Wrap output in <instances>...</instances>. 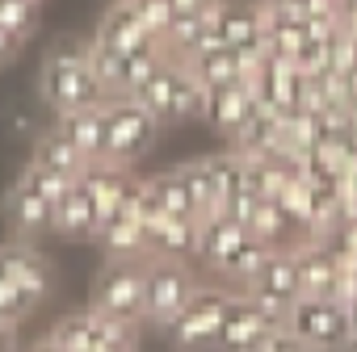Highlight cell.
Here are the masks:
<instances>
[{"instance_id":"1","label":"cell","mask_w":357,"mask_h":352,"mask_svg":"<svg viewBox=\"0 0 357 352\" xmlns=\"http://www.w3.org/2000/svg\"><path fill=\"white\" fill-rule=\"evenodd\" d=\"M51 294V269L30 239L0 243V323L30 319Z\"/></svg>"},{"instance_id":"2","label":"cell","mask_w":357,"mask_h":352,"mask_svg":"<svg viewBox=\"0 0 357 352\" xmlns=\"http://www.w3.org/2000/svg\"><path fill=\"white\" fill-rule=\"evenodd\" d=\"M38 93L55 113H72V109H89V105H105V84L93 72L89 47L80 42H63L47 55L43 76H38Z\"/></svg>"},{"instance_id":"3","label":"cell","mask_w":357,"mask_h":352,"mask_svg":"<svg viewBox=\"0 0 357 352\" xmlns=\"http://www.w3.org/2000/svg\"><path fill=\"white\" fill-rule=\"evenodd\" d=\"M101 113H105L101 159H105V163H118V168L139 163V159L151 151L155 134H160V118H155L147 105H139L135 97H105Z\"/></svg>"},{"instance_id":"4","label":"cell","mask_w":357,"mask_h":352,"mask_svg":"<svg viewBox=\"0 0 357 352\" xmlns=\"http://www.w3.org/2000/svg\"><path fill=\"white\" fill-rule=\"evenodd\" d=\"M143 289H147V256H109L93 281V310L118 323H143Z\"/></svg>"},{"instance_id":"5","label":"cell","mask_w":357,"mask_h":352,"mask_svg":"<svg viewBox=\"0 0 357 352\" xmlns=\"http://www.w3.org/2000/svg\"><path fill=\"white\" fill-rule=\"evenodd\" d=\"M198 294L194 273L185 269V260L172 256H147V289H143V323L151 327H168L176 314L185 310V302Z\"/></svg>"},{"instance_id":"6","label":"cell","mask_w":357,"mask_h":352,"mask_svg":"<svg viewBox=\"0 0 357 352\" xmlns=\"http://www.w3.org/2000/svg\"><path fill=\"white\" fill-rule=\"evenodd\" d=\"M282 323H286L307 348H315V352H340V344L353 335L349 306H344L340 298H311V294H303V298L286 310Z\"/></svg>"},{"instance_id":"7","label":"cell","mask_w":357,"mask_h":352,"mask_svg":"<svg viewBox=\"0 0 357 352\" xmlns=\"http://www.w3.org/2000/svg\"><path fill=\"white\" fill-rule=\"evenodd\" d=\"M227 302H231L227 289H198L185 302V310L164 327L168 344L176 352H211V348H219V331H223Z\"/></svg>"},{"instance_id":"8","label":"cell","mask_w":357,"mask_h":352,"mask_svg":"<svg viewBox=\"0 0 357 352\" xmlns=\"http://www.w3.org/2000/svg\"><path fill=\"white\" fill-rule=\"evenodd\" d=\"M244 294L257 298L269 314L286 319V310L303 298V277H298V252L294 248H278L252 281H244Z\"/></svg>"},{"instance_id":"9","label":"cell","mask_w":357,"mask_h":352,"mask_svg":"<svg viewBox=\"0 0 357 352\" xmlns=\"http://www.w3.org/2000/svg\"><path fill=\"white\" fill-rule=\"evenodd\" d=\"M282 319L269 314L257 298L248 294H231L227 314H223V331H219V348L215 352H252L265 344V335L278 327Z\"/></svg>"},{"instance_id":"10","label":"cell","mask_w":357,"mask_h":352,"mask_svg":"<svg viewBox=\"0 0 357 352\" xmlns=\"http://www.w3.org/2000/svg\"><path fill=\"white\" fill-rule=\"evenodd\" d=\"M215 38L248 55H265V5L248 0H215Z\"/></svg>"},{"instance_id":"11","label":"cell","mask_w":357,"mask_h":352,"mask_svg":"<svg viewBox=\"0 0 357 352\" xmlns=\"http://www.w3.org/2000/svg\"><path fill=\"white\" fill-rule=\"evenodd\" d=\"M5 223L17 239H34L55 227V202L43 189H34L26 176H17L13 189L5 193Z\"/></svg>"},{"instance_id":"12","label":"cell","mask_w":357,"mask_h":352,"mask_svg":"<svg viewBox=\"0 0 357 352\" xmlns=\"http://www.w3.org/2000/svg\"><path fill=\"white\" fill-rule=\"evenodd\" d=\"M261 109V97L252 88V80H231V84H219V88H206V109L202 118L219 130V134H236L244 130V122Z\"/></svg>"},{"instance_id":"13","label":"cell","mask_w":357,"mask_h":352,"mask_svg":"<svg viewBox=\"0 0 357 352\" xmlns=\"http://www.w3.org/2000/svg\"><path fill=\"white\" fill-rule=\"evenodd\" d=\"M261 59H265V55H248V51L227 47V42L215 38L211 47H202V51L190 59V72H194L206 88H219V84H231V80H248Z\"/></svg>"},{"instance_id":"14","label":"cell","mask_w":357,"mask_h":352,"mask_svg":"<svg viewBox=\"0 0 357 352\" xmlns=\"http://www.w3.org/2000/svg\"><path fill=\"white\" fill-rule=\"evenodd\" d=\"M160 42H164V51H168L172 59L190 63L202 47H211V42H215V5L172 13V22H168V30L160 34Z\"/></svg>"},{"instance_id":"15","label":"cell","mask_w":357,"mask_h":352,"mask_svg":"<svg viewBox=\"0 0 357 352\" xmlns=\"http://www.w3.org/2000/svg\"><path fill=\"white\" fill-rule=\"evenodd\" d=\"M294 252H298L303 294H311V298H336L340 294V277H344V260L324 239H303Z\"/></svg>"},{"instance_id":"16","label":"cell","mask_w":357,"mask_h":352,"mask_svg":"<svg viewBox=\"0 0 357 352\" xmlns=\"http://www.w3.org/2000/svg\"><path fill=\"white\" fill-rule=\"evenodd\" d=\"M97 243L105 248V256H151V248H147V223L139 214V193H135V202H126L118 214H109L97 227Z\"/></svg>"},{"instance_id":"17","label":"cell","mask_w":357,"mask_h":352,"mask_svg":"<svg viewBox=\"0 0 357 352\" xmlns=\"http://www.w3.org/2000/svg\"><path fill=\"white\" fill-rule=\"evenodd\" d=\"M97 227H101V214H97V202H93V193L80 185V181H72L63 193H59V202H55V235H63V239H97Z\"/></svg>"},{"instance_id":"18","label":"cell","mask_w":357,"mask_h":352,"mask_svg":"<svg viewBox=\"0 0 357 352\" xmlns=\"http://www.w3.org/2000/svg\"><path fill=\"white\" fill-rule=\"evenodd\" d=\"M198 231H202V218L160 214L147 223V248H151V256L190 260V256H198Z\"/></svg>"},{"instance_id":"19","label":"cell","mask_w":357,"mask_h":352,"mask_svg":"<svg viewBox=\"0 0 357 352\" xmlns=\"http://www.w3.org/2000/svg\"><path fill=\"white\" fill-rule=\"evenodd\" d=\"M151 38H155V34H151V30H147V22L135 13L130 0H118V5L101 17L97 34H93V42H101V47H109V51H118V55L139 51V47H147Z\"/></svg>"},{"instance_id":"20","label":"cell","mask_w":357,"mask_h":352,"mask_svg":"<svg viewBox=\"0 0 357 352\" xmlns=\"http://www.w3.org/2000/svg\"><path fill=\"white\" fill-rule=\"evenodd\" d=\"M248 239V227L231 214V210H219V214H206L202 218V231H198V256L219 273L223 260Z\"/></svg>"},{"instance_id":"21","label":"cell","mask_w":357,"mask_h":352,"mask_svg":"<svg viewBox=\"0 0 357 352\" xmlns=\"http://www.w3.org/2000/svg\"><path fill=\"white\" fill-rule=\"evenodd\" d=\"M231 151H240L248 159H257V155H282V118L261 105L244 122V130L231 134Z\"/></svg>"},{"instance_id":"22","label":"cell","mask_w":357,"mask_h":352,"mask_svg":"<svg viewBox=\"0 0 357 352\" xmlns=\"http://www.w3.org/2000/svg\"><path fill=\"white\" fill-rule=\"evenodd\" d=\"M105 327H109V319L101 314V310H72V314H63L55 327H51V339H59L68 352H93L97 344H101V335H105Z\"/></svg>"},{"instance_id":"23","label":"cell","mask_w":357,"mask_h":352,"mask_svg":"<svg viewBox=\"0 0 357 352\" xmlns=\"http://www.w3.org/2000/svg\"><path fill=\"white\" fill-rule=\"evenodd\" d=\"M151 189V198L160 202L164 214H176V218H202L198 202H194V189L185 181V172L181 168H172V172H155L151 181H143Z\"/></svg>"},{"instance_id":"24","label":"cell","mask_w":357,"mask_h":352,"mask_svg":"<svg viewBox=\"0 0 357 352\" xmlns=\"http://www.w3.org/2000/svg\"><path fill=\"white\" fill-rule=\"evenodd\" d=\"M248 231H252L257 239H265L269 248H294L290 235L303 231V227L286 214V206H282L278 198H261V202L252 206V214H248Z\"/></svg>"},{"instance_id":"25","label":"cell","mask_w":357,"mask_h":352,"mask_svg":"<svg viewBox=\"0 0 357 352\" xmlns=\"http://www.w3.org/2000/svg\"><path fill=\"white\" fill-rule=\"evenodd\" d=\"M59 130H63L89 159H101V143H105V113H101V105L59 113Z\"/></svg>"},{"instance_id":"26","label":"cell","mask_w":357,"mask_h":352,"mask_svg":"<svg viewBox=\"0 0 357 352\" xmlns=\"http://www.w3.org/2000/svg\"><path fill=\"white\" fill-rule=\"evenodd\" d=\"M34 159H38V163H47V168H55V172H63V176H72V181H76V176L93 163V159H89V155H84V151H80V147H76L59 126H55L51 134H43V138H38Z\"/></svg>"},{"instance_id":"27","label":"cell","mask_w":357,"mask_h":352,"mask_svg":"<svg viewBox=\"0 0 357 352\" xmlns=\"http://www.w3.org/2000/svg\"><path fill=\"white\" fill-rule=\"evenodd\" d=\"M176 72H181V59H164L130 97L139 101V105H147L160 122H168V109H172V88H176Z\"/></svg>"},{"instance_id":"28","label":"cell","mask_w":357,"mask_h":352,"mask_svg":"<svg viewBox=\"0 0 357 352\" xmlns=\"http://www.w3.org/2000/svg\"><path fill=\"white\" fill-rule=\"evenodd\" d=\"M273 252H278V248H269L265 239H257V235L248 231V239H244L227 260H223L219 277H227V281H240V285H244V281H252V277H257V269H261Z\"/></svg>"},{"instance_id":"29","label":"cell","mask_w":357,"mask_h":352,"mask_svg":"<svg viewBox=\"0 0 357 352\" xmlns=\"http://www.w3.org/2000/svg\"><path fill=\"white\" fill-rule=\"evenodd\" d=\"M202 109H206V84L190 72V63H181V72H176V88H172V109H168V122L202 118Z\"/></svg>"},{"instance_id":"30","label":"cell","mask_w":357,"mask_h":352,"mask_svg":"<svg viewBox=\"0 0 357 352\" xmlns=\"http://www.w3.org/2000/svg\"><path fill=\"white\" fill-rule=\"evenodd\" d=\"M0 26L17 38H30L38 30V0H0Z\"/></svg>"},{"instance_id":"31","label":"cell","mask_w":357,"mask_h":352,"mask_svg":"<svg viewBox=\"0 0 357 352\" xmlns=\"http://www.w3.org/2000/svg\"><path fill=\"white\" fill-rule=\"evenodd\" d=\"M130 5H135V13L147 22V30H151L155 38L168 30V22H172V13H176L172 0H130Z\"/></svg>"},{"instance_id":"32","label":"cell","mask_w":357,"mask_h":352,"mask_svg":"<svg viewBox=\"0 0 357 352\" xmlns=\"http://www.w3.org/2000/svg\"><path fill=\"white\" fill-rule=\"evenodd\" d=\"M22 42H26V38H17V34H9L5 26H0V67H5V63L22 51Z\"/></svg>"},{"instance_id":"33","label":"cell","mask_w":357,"mask_h":352,"mask_svg":"<svg viewBox=\"0 0 357 352\" xmlns=\"http://www.w3.org/2000/svg\"><path fill=\"white\" fill-rule=\"evenodd\" d=\"M0 352H17V323H0Z\"/></svg>"},{"instance_id":"34","label":"cell","mask_w":357,"mask_h":352,"mask_svg":"<svg viewBox=\"0 0 357 352\" xmlns=\"http://www.w3.org/2000/svg\"><path fill=\"white\" fill-rule=\"evenodd\" d=\"M30 352H68V348H63L59 339H51V335H47V339H38V344H34Z\"/></svg>"},{"instance_id":"35","label":"cell","mask_w":357,"mask_h":352,"mask_svg":"<svg viewBox=\"0 0 357 352\" xmlns=\"http://www.w3.org/2000/svg\"><path fill=\"white\" fill-rule=\"evenodd\" d=\"M344 218H357V189H344Z\"/></svg>"},{"instance_id":"36","label":"cell","mask_w":357,"mask_h":352,"mask_svg":"<svg viewBox=\"0 0 357 352\" xmlns=\"http://www.w3.org/2000/svg\"><path fill=\"white\" fill-rule=\"evenodd\" d=\"M202 5H215V0H172L176 13H181V9H202Z\"/></svg>"},{"instance_id":"37","label":"cell","mask_w":357,"mask_h":352,"mask_svg":"<svg viewBox=\"0 0 357 352\" xmlns=\"http://www.w3.org/2000/svg\"><path fill=\"white\" fill-rule=\"evenodd\" d=\"M344 306H349V323H353V335H357V298H349Z\"/></svg>"},{"instance_id":"38","label":"cell","mask_w":357,"mask_h":352,"mask_svg":"<svg viewBox=\"0 0 357 352\" xmlns=\"http://www.w3.org/2000/svg\"><path fill=\"white\" fill-rule=\"evenodd\" d=\"M340 352H357V335H349V339L340 344Z\"/></svg>"},{"instance_id":"39","label":"cell","mask_w":357,"mask_h":352,"mask_svg":"<svg viewBox=\"0 0 357 352\" xmlns=\"http://www.w3.org/2000/svg\"><path fill=\"white\" fill-rule=\"evenodd\" d=\"M269 5H303V0H269Z\"/></svg>"},{"instance_id":"40","label":"cell","mask_w":357,"mask_h":352,"mask_svg":"<svg viewBox=\"0 0 357 352\" xmlns=\"http://www.w3.org/2000/svg\"><path fill=\"white\" fill-rule=\"evenodd\" d=\"M252 352H265V348H252Z\"/></svg>"}]
</instances>
